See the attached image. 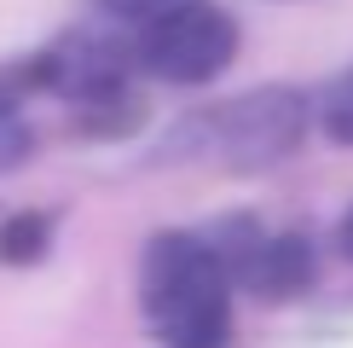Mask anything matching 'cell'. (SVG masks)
Masks as SVG:
<instances>
[{
    "mask_svg": "<svg viewBox=\"0 0 353 348\" xmlns=\"http://www.w3.org/2000/svg\"><path fill=\"white\" fill-rule=\"evenodd\" d=\"M145 313L163 348H220L232 325V273L209 238L163 232L145 250Z\"/></svg>",
    "mask_w": 353,
    "mask_h": 348,
    "instance_id": "6da1fadb",
    "label": "cell"
},
{
    "mask_svg": "<svg viewBox=\"0 0 353 348\" xmlns=\"http://www.w3.org/2000/svg\"><path fill=\"white\" fill-rule=\"evenodd\" d=\"M232 52H238V29H232L226 12H214L209 0H197V6L185 12H168V18L145 23L139 41H134V58L145 70H151L157 81H209L220 70L232 64Z\"/></svg>",
    "mask_w": 353,
    "mask_h": 348,
    "instance_id": "7a4b0ae2",
    "label": "cell"
},
{
    "mask_svg": "<svg viewBox=\"0 0 353 348\" xmlns=\"http://www.w3.org/2000/svg\"><path fill=\"white\" fill-rule=\"evenodd\" d=\"M226 232L238 244H226L220 261H226V273L238 284L261 290V296H296V290H307V279H313L307 238H296V232H261L249 221H232Z\"/></svg>",
    "mask_w": 353,
    "mask_h": 348,
    "instance_id": "3957f363",
    "label": "cell"
},
{
    "mask_svg": "<svg viewBox=\"0 0 353 348\" xmlns=\"http://www.w3.org/2000/svg\"><path fill=\"white\" fill-rule=\"evenodd\" d=\"M301 134V99L296 93H255L226 116V145L238 151V163H272L284 157Z\"/></svg>",
    "mask_w": 353,
    "mask_h": 348,
    "instance_id": "277c9868",
    "label": "cell"
},
{
    "mask_svg": "<svg viewBox=\"0 0 353 348\" xmlns=\"http://www.w3.org/2000/svg\"><path fill=\"white\" fill-rule=\"evenodd\" d=\"M47 250V221L41 215H18L0 226V261H35Z\"/></svg>",
    "mask_w": 353,
    "mask_h": 348,
    "instance_id": "5b68a950",
    "label": "cell"
},
{
    "mask_svg": "<svg viewBox=\"0 0 353 348\" xmlns=\"http://www.w3.org/2000/svg\"><path fill=\"white\" fill-rule=\"evenodd\" d=\"M325 128L342 145H353V70L342 81H330V93H325Z\"/></svg>",
    "mask_w": 353,
    "mask_h": 348,
    "instance_id": "8992f818",
    "label": "cell"
},
{
    "mask_svg": "<svg viewBox=\"0 0 353 348\" xmlns=\"http://www.w3.org/2000/svg\"><path fill=\"white\" fill-rule=\"evenodd\" d=\"M99 6L110 12V18H128V23H157V18H168V12H185V6H197V0H99Z\"/></svg>",
    "mask_w": 353,
    "mask_h": 348,
    "instance_id": "52a82bcc",
    "label": "cell"
},
{
    "mask_svg": "<svg viewBox=\"0 0 353 348\" xmlns=\"http://www.w3.org/2000/svg\"><path fill=\"white\" fill-rule=\"evenodd\" d=\"M342 255L353 261V209H347V221H342Z\"/></svg>",
    "mask_w": 353,
    "mask_h": 348,
    "instance_id": "ba28073f",
    "label": "cell"
}]
</instances>
